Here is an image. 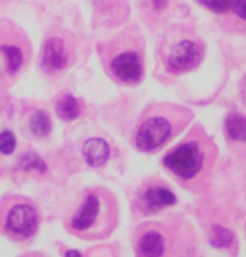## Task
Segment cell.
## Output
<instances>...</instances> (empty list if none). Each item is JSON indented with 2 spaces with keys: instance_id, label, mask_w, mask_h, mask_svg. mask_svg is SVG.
<instances>
[{
  "instance_id": "cell-19",
  "label": "cell",
  "mask_w": 246,
  "mask_h": 257,
  "mask_svg": "<svg viewBox=\"0 0 246 257\" xmlns=\"http://www.w3.org/2000/svg\"><path fill=\"white\" fill-rule=\"evenodd\" d=\"M231 10L235 12V16H238L240 20L246 22V0H233Z\"/></svg>"
},
{
  "instance_id": "cell-11",
  "label": "cell",
  "mask_w": 246,
  "mask_h": 257,
  "mask_svg": "<svg viewBox=\"0 0 246 257\" xmlns=\"http://www.w3.org/2000/svg\"><path fill=\"white\" fill-rule=\"evenodd\" d=\"M225 133L229 140L246 142V117L240 113H231L225 121Z\"/></svg>"
},
{
  "instance_id": "cell-21",
  "label": "cell",
  "mask_w": 246,
  "mask_h": 257,
  "mask_svg": "<svg viewBox=\"0 0 246 257\" xmlns=\"http://www.w3.org/2000/svg\"><path fill=\"white\" fill-rule=\"evenodd\" d=\"M244 96H246V86H244Z\"/></svg>"
},
{
  "instance_id": "cell-15",
  "label": "cell",
  "mask_w": 246,
  "mask_h": 257,
  "mask_svg": "<svg viewBox=\"0 0 246 257\" xmlns=\"http://www.w3.org/2000/svg\"><path fill=\"white\" fill-rule=\"evenodd\" d=\"M233 242H235V234H233L229 228H225V226H221V225H215L214 228H212V244H214L215 247L225 249V247H231Z\"/></svg>"
},
{
  "instance_id": "cell-10",
  "label": "cell",
  "mask_w": 246,
  "mask_h": 257,
  "mask_svg": "<svg viewBox=\"0 0 246 257\" xmlns=\"http://www.w3.org/2000/svg\"><path fill=\"white\" fill-rule=\"evenodd\" d=\"M83 158L91 167H102L110 158V146L106 140L91 139L83 146Z\"/></svg>"
},
{
  "instance_id": "cell-7",
  "label": "cell",
  "mask_w": 246,
  "mask_h": 257,
  "mask_svg": "<svg viewBox=\"0 0 246 257\" xmlns=\"http://www.w3.org/2000/svg\"><path fill=\"white\" fill-rule=\"evenodd\" d=\"M0 225L4 232L16 240L31 238L39 228V213L35 205L23 200H14L8 209L0 213Z\"/></svg>"
},
{
  "instance_id": "cell-5",
  "label": "cell",
  "mask_w": 246,
  "mask_h": 257,
  "mask_svg": "<svg viewBox=\"0 0 246 257\" xmlns=\"http://www.w3.org/2000/svg\"><path fill=\"white\" fill-rule=\"evenodd\" d=\"M160 56L168 73L181 75L198 67L204 58V43L191 29L177 25L163 35Z\"/></svg>"
},
{
  "instance_id": "cell-6",
  "label": "cell",
  "mask_w": 246,
  "mask_h": 257,
  "mask_svg": "<svg viewBox=\"0 0 246 257\" xmlns=\"http://www.w3.org/2000/svg\"><path fill=\"white\" fill-rule=\"evenodd\" d=\"M185 226H173L168 223H146L137 228L135 251L139 255H168V253H189L193 247L191 240L185 238Z\"/></svg>"
},
{
  "instance_id": "cell-1",
  "label": "cell",
  "mask_w": 246,
  "mask_h": 257,
  "mask_svg": "<svg viewBox=\"0 0 246 257\" xmlns=\"http://www.w3.org/2000/svg\"><path fill=\"white\" fill-rule=\"evenodd\" d=\"M217 146L202 127H194L166 158L163 167L191 192H202L212 181Z\"/></svg>"
},
{
  "instance_id": "cell-8",
  "label": "cell",
  "mask_w": 246,
  "mask_h": 257,
  "mask_svg": "<svg viewBox=\"0 0 246 257\" xmlns=\"http://www.w3.org/2000/svg\"><path fill=\"white\" fill-rule=\"evenodd\" d=\"M175 202H177L175 194L170 188H166L163 184H160V182H144L135 194L133 207H135L137 213L150 215L158 213L163 207H170Z\"/></svg>"
},
{
  "instance_id": "cell-17",
  "label": "cell",
  "mask_w": 246,
  "mask_h": 257,
  "mask_svg": "<svg viewBox=\"0 0 246 257\" xmlns=\"http://www.w3.org/2000/svg\"><path fill=\"white\" fill-rule=\"evenodd\" d=\"M16 150V137L12 131H2L0 133V152L4 156H10Z\"/></svg>"
},
{
  "instance_id": "cell-18",
  "label": "cell",
  "mask_w": 246,
  "mask_h": 257,
  "mask_svg": "<svg viewBox=\"0 0 246 257\" xmlns=\"http://www.w3.org/2000/svg\"><path fill=\"white\" fill-rule=\"evenodd\" d=\"M202 6H206L208 10L215 12V14H225V12L231 10V4L233 0H198Z\"/></svg>"
},
{
  "instance_id": "cell-16",
  "label": "cell",
  "mask_w": 246,
  "mask_h": 257,
  "mask_svg": "<svg viewBox=\"0 0 246 257\" xmlns=\"http://www.w3.org/2000/svg\"><path fill=\"white\" fill-rule=\"evenodd\" d=\"M20 169H23V171H41L44 173L46 171V165H44V161L37 156V154H33V152H29V154H23L22 158H20V165H18Z\"/></svg>"
},
{
  "instance_id": "cell-2",
  "label": "cell",
  "mask_w": 246,
  "mask_h": 257,
  "mask_svg": "<svg viewBox=\"0 0 246 257\" xmlns=\"http://www.w3.org/2000/svg\"><path fill=\"white\" fill-rule=\"evenodd\" d=\"M193 119L189 107L177 104H152L139 115L133 144L140 152H156L179 135Z\"/></svg>"
},
{
  "instance_id": "cell-3",
  "label": "cell",
  "mask_w": 246,
  "mask_h": 257,
  "mask_svg": "<svg viewBox=\"0 0 246 257\" xmlns=\"http://www.w3.org/2000/svg\"><path fill=\"white\" fill-rule=\"evenodd\" d=\"M118 200L106 188H91L87 190L81 205L77 207L73 217L69 219L67 228L79 238L100 240L114 232L118 225Z\"/></svg>"
},
{
  "instance_id": "cell-9",
  "label": "cell",
  "mask_w": 246,
  "mask_h": 257,
  "mask_svg": "<svg viewBox=\"0 0 246 257\" xmlns=\"http://www.w3.org/2000/svg\"><path fill=\"white\" fill-rule=\"evenodd\" d=\"M69 62V50L65 48V43L58 37L48 39L43 46V58H41V65L44 71L48 73H56L67 67Z\"/></svg>"
},
{
  "instance_id": "cell-12",
  "label": "cell",
  "mask_w": 246,
  "mask_h": 257,
  "mask_svg": "<svg viewBox=\"0 0 246 257\" xmlns=\"http://www.w3.org/2000/svg\"><path fill=\"white\" fill-rule=\"evenodd\" d=\"M56 113H58V117H62L64 121H73V119L79 117L81 106H79L77 98H73L71 94H64L58 100V104H56Z\"/></svg>"
},
{
  "instance_id": "cell-14",
  "label": "cell",
  "mask_w": 246,
  "mask_h": 257,
  "mask_svg": "<svg viewBox=\"0 0 246 257\" xmlns=\"http://www.w3.org/2000/svg\"><path fill=\"white\" fill-rule=\"evenodd\" d=\"M29 128H31V133L35 137H46L50 133V128H52L48 113H44V111L33 113L31 119H29Z\"/></svg>"
},
{
  "instance_id": "cell-4",
  "label": "cell",
  "mask_w": 246,
  "mask_h": 257,
  "mask_svg": "<svg viewBox=\"0 0 246 257\" xmlns=\"http://www.w3.org/2000/svg\"><path fill=\"white\" fill-rule=\"evenodd\" d=\"M108 73L121 85H139L144 75V44L137 33H123L102 50Z\"/></svg>"
},
{
  "instance_id": "cell-20",
  "label": "cell",
  "mask_w": 246,
  "mask_h": 257,
  "mask_svg": "<svg viewBox=\"0 0 246 257\" xmlns=\"http://www.w3.org/2000/svg\"><path fill=\"white\" fill-rule=\"evenodd\" d=\"M166 2H168V0H154V8H158V10H161V8L166 6Z\"/></svg>"
},
{
  "instance_id": "cell-13",
  "label": "cell",
  "mask_w": 246,
  "mask_h": 257,
  "mask_svg": "<svg viewBox=\"0 0 246 257\" xmlns=\"http://www.w3.org/2000/svg\"><path fill=\"white\" fill-rule=\"evenodd\" d=\"M0 52L4 54V58H6L8 71H10L12 75L18 73L20 67L23 65V60H25L22 48H20L18 44H0Z\"/></svg>"
}]
</instances>
